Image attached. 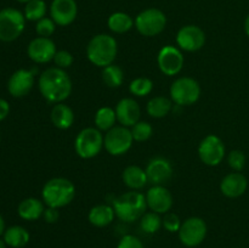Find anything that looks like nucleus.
Wrapping results in <instances>:
<instances>
[{
	"mask_svg": "<svg viewBox=\"0 0 249 248\" xmlns=\"http://www.w3.org/2000/svg\"><path fill=\"white\" fill-rule=\"evenodd\" d=\"M39 91L46 101L61 104L72 92V80L65 70L51 67L44 71L39 77Z\"/></svg>",
	"mask_w": 249,
	"mask_h": 248,
	"instance_id": "nucleus-1",
	"label": "nucleus"
},
{
	"mask_svg": "<svg viewBox=\"0 0 249 248\" xmlns=\"http://www.w3.org/2000/svg\"><path fill=\"white\" fill-rule=\"evenodd\" d=\"M118 44L109 34H96L90 39L87 46L88 60L97 67H106L112 65L117 57Z\"/></svg>",
	"mask_w": 249,
	"mask_h": 248,
	"instance_id": "nucleus-2",
	"label": "nucleus"
},
{
	"mask_svg": "<svg viewBox=\"0 0 249 248\" xmlns=\"http://www.w3.org/2000/svg\"><path fill=\"white\" fill-rule=\"evenodd\" d=\"M41 197L48 207L62 208L74 199L75 186L66 177H53L45 182L41 190Z\"/></svg>",
	"mask_w": 249,
	"mask_h": 248,
	"instance_id": "nucleus-3",
	"label": "nucleus"
},
{
	"mask_svg": "<svg viewBox=\"0 0 249 248\" xmlns=\"http://www.w3.org/2000/svg\"><path fill=\"white\" fill-rule=\"evenodd\" d=\"M112 207L116 212L117 218L125 223H133L138 219H141V216L145 214L147 202L145 195L131 190L117 197L112 203Z\"/></svg>",
	"mask_w": 249,
	"mask_h": 248,
	"instance_id": "nucleus-4",
	"label": "nucleus"
},
{
	"mask_svg": "<svg viewBox=\"0 0 249 248\" xmlns=\"http://www.w3.org/2000/svg\"><path fill=\"white\" fill-rule=\"evenodd\" d=\"M26 27V17L19 10L14 7H5L0 10V40H16L23 33Z\"/></svg>",
	"mask_w": 249,
	"mask_h": 248,
	"instance_id": "nucleus-5",
	"label": "nucleus"
},
{
	"mask_svg": "<svg viewBox=\"0 0 249 248\" xmlns=\"http://www.w3.org/2000/svg\"><path fill=\"white\" fill-rule=\"evenodd\" d=\"M104 138L101 130L97 128H85L79 131L74 141V150L83 159L94 158L104 147Z\"/></svg>",
	"mask_w": 249,
	"mask_h": 248,
	"instance_id": "nucleus-6",
	"label": "nucleus"
},
{
	"mask_svg": "<svg viewBox=\"0 0 249 248\" xmlns=\"http://www.w3.org/2000/svg\"><path fill=\"white\" fill-rule=\"evenodd\" d=\"M201 96V85L190 77L178 78L170 87V99L178 106H190L196 104Z\"/></svg>",
	"mask_w": 249,
	"mask_h": 248,
	"instance_id": "nucleus-7",
	"label": "nucleus"
},
{
	"mask_svg": "<svg viewBox=\"0 0 249 248\" xmlns=\"http://www.w3.org/2000/svg\"><path fill=\"white\" fill-rule=\"evenodd\" d=\"M167 26V16L156 7L142 10L135 17V28L143 36H156L162 33Z\"/></svg>",
	"mask_w": 249,
	"mask_h": 248,
	"instance_id": "nucleus-8",
	"label": "nucleus"
},
{
	"mask_svg": "<svg viewBox=\"0 0 249 248\" xmlns=\"http://www.w3.org/2000/svg\"><path fill=\"white\" fill-rule=\"evenodd\" d=\"M134 142L131 130L126 126H113L104 138V147L111 156H122L130 150Z\"/></svg>",
	"mask_w": 249,
	"mask_h": 248,
	"instance_id": "nucleus-9",
	"label": "nucleus"
},
{
	"mask_svg": "<svg viewBox=\"0 0 249 248\" xmlns=\"http://www.w3.org/2000/svg\"><path fill=\"white\" fill-rule=\"evenodd\" d=\"M198 156L202 162L209 167H216L225 157V145L218 135H207L198 146Z\"/></svg>",
	"mask_w": 249,
	"mask_h": 248,
	"instance_id": "nucleus-10",
	"label": "nucleus"
},
{
	"mask_svg": "<svg viewBox=\"0 0 249 248\" xmlns=\"http://www.w3.org/2000/svg\"><path fill=\"white\" fill-rule=\"evenodd\" d=\"M207 236L206 221L198 216H191L181 224L179 230V238L186 247H197L204 241Z\"/></svg>",
	"mask_w": 249,
	"mask_h": 248,
	"instance_id": "nucleus-11",
	"label": "nucleus"
},
{
	"mask_svg": "<svg viewBox=\"0 0 249 248\" xmlns=\"http://www.w3.org/2000/svg\"><path fill=\"white\" fill-rule=\"evenodd\" d=\"M157 62L160 72L168 77H173L181 72L184 67V55L180 49L173 45H167L158 53Z\"/></svg>",
	"mask_w": 249,
	"mask_h": 248,
	"instance_id": "nucleus-12",
	"label": "nucleus"
},
{
	"mask_svg": "<svg viewBox=\"0 0 249 248\" xmlns=\"http://www.w3.org/2000/svg\"><path fill=\"white\" fill-rule=\"evenodd\" d=\"M206 43V33L203 29L195 24L181 27L177 34V44L181 50L187 53L198 51Z\"/></svg>",
	"mask_w": 249,
	"mask_h": 248,
	"instance_id": "nucleus-13",
	"label": "nucleus"
},
{
	"mask_svg": "<svg viewBox=\"0 0 249 248\" xmlns=\"http://www.w3.org/2000/svg\"><path fill=\"white\" fill-rule=\"evenodd\" d=\"M146 202L147 207L155 213L167 214L172 209L174 199L173 195L164 185H153L147 192H146Z\"/></svg>",
	"mask_w": 249,
	"mask_h": 248,
	"instance_id": "nucleus-14",
	"label": "nucleus"
},
{
	"mask_svg": "<svg viewBox=\"0 0 249 248\" xmlns=\"http://www.w3.org/2000/svg\"><path fill=\"white\" fill-rule=\"evenodd\" d=\"M57 49L50 38L38 36L28 44L27 53L28 57L36 63H48L53 61Z\"/></svg>",
	"mask_w": 249,
	"mask_h": 248,
	"instance_id": "nucleus-15",
	"label": "nucleus"
},
{
	"mask_svg": "<svg viewBox=\"0 0 249 248\" xmlns=\"http://www.w3.org/2000/svg\"><path fill=\"white\" fill-rule=\"evenodd\" d=\"M78 5L75 0H53L50 5V16L57 26L66 27L75 21Z\"/></svg>",
	"mask_w": 249,
	"mask_h": 248,
	"instance_id": "nucleus-16",
	"label": "nucleus"
},
{
	"mask_svg": "<svg viewBox=\"0 0 249 248\" xmlns=\"http://www.w3.org/2000/svg\"><path fill=\"white\" fill-rule=\"evenodd\" d=\"M148 182L152 185H164L173 177V165L167 158L155 157L146 167Z\"/></svg>",
	"mask_w": 249,
	"mask_h": 248,
	"instance_id": "nucleus-17",
	"label": "nucleus"
},
{
	"mask_svg": "<svg viewBox=\"0 0 249 248\" xmlns=\"http://www.w3.org/2000/svg\"><path fill=\"white\" fill-rule=\"evenodd\" d=\"M34 85V72L28 70H17L7 82V90L14 97H23L31 92Z\"/></svg>",
	"mask_w": 249,
	"mask_h": 248,
	"instance_id": "nucleus-18",
	"label": "nucleus"
},
{
	"mask_svg": "<svg viewBox=\"0 0 249 248\" xmlns=\"http://www.w3.org/2000/svg\"><path fill=\"white\" fill-rule=\"evenodd\" d=\"M117 121L123 126H133L140 119V106L138 102L130 97H124L116 106Z\"/></svg>",
	"mask_w": 249,
	"mask_h": 248,
	"instance_id": "nucleus-19",
	"label": "nucleus"
},
{
	"mask_svg": "<svg viewBox=\"0 0 249 248\" xmlns=\"http://www.w3.org/2000/svg\"><path fill=\"white\" fill-rule=\"evenodd\" d=\"M248 187V180L242 173L235 172L226 175L220 182V191L229 198H237L246 192Z\"/></svg>",
	"mask_w": 249,
	"mask_h": 248,
	"instance_id": "nucleus-20",
	"label": "nucleus"
},
{
	"mask_svg": "<svg viewBox=\"0 0 249 248\" xmlns=\"http://www.w3.org/2000/svg\"><path fill=\"white\" fill-rule=\"evenodd\" d=\"M122 179H123L125 186H128L131 190H135V191L143 189L148 182L146 170L139 167V165H129V167H126L123 170Z\"/></svg>",
	"mask_w": 249,
	"mask_h": 248,
	"instance_id": "nucleus-21",
	"label": "nucleus"
},
{
	"mask_svg": "<svg viewBox=\"0 0 249 248\" xmlns=\"http://www.w3.org/2000/svg\"><path fill=\"white\" fill-rule=\"evenodd\" d=\"M114 218H116V212L113 207L108 204H97L92 207L88 215L90 224L96 228H105L109 225L114 220Z\"/></svg>",
	"mask_w": 249,
	"mask_h": 248,
	"instance_id": "nucleus-22",
	"label": "nucleus"
},
{
	"mask_svg": "<svg viewBox=\"0 0 249 248\" xmlns=\"http://www.w3.org/2000/svg\"><path fill=\"white\" fill-rule=\"evenodd\" d=\"M51 122L56 128L61 130L70 129L74 123V112L63 102L56 104L51 109Z\"/></svg>",
	"mask_w": 249,
	"mask_h": 248,
	"instance_id": "nucleus-23",
	"label": "nucleus"
},
{
	"mask_svg": "<svg viewBox=\"0 0 249 248\" xmlns=\"http://www.w3.org/2000/svg\"><path fill=\"white\" fill-rule=\"evenodd\" d=\"M44 211H45V208H44L43 202L38 198H34V197H29V198L23 199L18 204V208H17L18 215L22 219L28 221L36 220L40 216H43Z\"/></svg>",
	"mask_w": 249,
	"mask_h": 248,
	"instance_id": "nucleus-24",
	"label": "nucleus"
},
{
	"mask_svg": "<svg viewBox=\"0 0 249 248\" xmlns=\"http://www.w3.org/2000/svg\"><path fill=\"white\" fill-rule=\"evenodd\" d=\"M134 24H135V21L133 19V17L122 11L113 12L108 17V19H107V26H108V28L113 33L117 34L126 33V32H129L133 28Z\"/></svg>",
	"mask_w": 249,
	"mask_h": 248,
	"instance_id": "nucleus-25",
	"label": "nucleus"
},
{
	"mask_svg": "<svg viewBox=\"0 0 249 248\" xmlns=\"http://www.w3.org/2000/svg\"><path fill=\"white\" fill-rule=\"evenodd\" d=\"M172 100L165 96H155L147 102L146 111L152 118H163L172 111Z\"/></svg>",
	"mask_w": 249,
	"mask_h": 248,
	"instance_id": "nucleus-26",
	"label": "nucleus"
},
{
	"mask_svg": "<svg viewBox=\"0 0 249 248\" xmlns=\"http://www.w3.org/2000/svg\"><path fill=\"white\" fill-rule=\"evenodd\" d=\"M4 241L12 248H22L29 242V232L22 226H11L4 232Z\"/></svg>",
	"mask_w": 249,
	"mask_h": 248,
	"instance_id": "nucleus-27",
	"label": "nucleus"
},
{
	"mask_svg": "<svg viewBox=\"0 0 249 248\" xmlns=\"http://www.w3.org/2000/svg\"><path fill=\"white\" fill-rule=\"evenodd\" d=\"M116 121V109H113L112 107H101V108L97 109L96 114H95V124H96V128L99 130L108 131L109 129L113 128Z\"/></svg>",
	"mask_w": 249,
	"mask_h": 248,
	"instance_id": "nucleus-28",
	"label": "nucleus"
},
{
	"mask_svg": "<svg viewBox=\"0 0 249 248\" xmlns=\"http://www.w3.org/2000/svg\"><path fill=\"white\" fill-rule=\"evenodd\" d=\"M102 80L109 88H119L124 82V72L119 66L112 65L102 68Z\"/></svg>",
	"mask_w": 249,
	"mask_h": 248,
	"instance_id": "nucleus-29",
	"label": "nucleus"
},
{
	"mask_svg": "<svg viewBox=\"0 0 249 248\" xmlns=\"http://www.w3.org/2000/svg\"><path fill=\"white\" fill-rule=\"evenodd\" d=\"M48 11V6L44 0H31L24 6V17L28 21H36L44 18Z\"/></svg>",
	"mask_w": 249,
	"mask_h": 248,
	"instance_id": "nucleus-30",
	"label": "nucleus"
},
{
	"mask_svg": "<svg viewBox=\"0 0 249 248\" xmlns=\"http://www.w3.org/2000/svg\"><path fill=\"white\" fill-rule=\"evenodd\" d=\"M163 225V220L160 214L155 212H148L145 213L140 219V228L146 233H156Z\"/></svg>",
	"mask_w": 249,
	"mask_h": 248,
	"instance_id": "nucleus-31",
	"label": "nucleus"
},
{
	"mask_svg": "<svg viewBox=\"0 0 249 248\" xmlns=\"http://www.w3.org/2000/svg\"><path fill=\"white\" fill-rule=\"evenodd\" d=\"M153 89V82L148 78L145 77H139L131 80L130 85H129V91L133 95L138 97L147 96Z\"/></svg>",
	"mask_w": 249,
	"mask_h": 248,
	"instance_id": "nucleus-32",
	"label": "nucleus"
},
{
	"mask_svg": "<svg viewBox=\"0 0 249 248\" xmlns=\"http://www.w3.org/2000/svg\"><path fill=\"white\" fill-rule=\"evenodd\" d=\"M153 128L148 122H140L134 124L131 126V135H133L134 141L138 142H143V141L148 140L152 136Z\"/></svg>",
	"mask_w": 249,
	"mask_h": 248,
	"instance_id": "nucleus-33",
	"label": "nucleus"
},
{
	"mask_svg": "<svg viewBox=\"0 0 249 248\" xmlns=\"http://www.w3.org/2000/svg\"><path fill=\"white\" fill-rule=\"evenodd\" d=\"M57 24L53 22V19L44 17V18L39 19L36 24V32L39 36H44V38H49L55 33V29Z\"/></svg>",
	"mask_w": 249,
	"mask_h": 248,
	"instance_id": "nucleus-34",
	"label": "nucleus"
},
{
	"mask_svg": "<svg viewBox=\"0 0 249 248\" xmlns=\"http://www.w3.org/2000/svg\"><path fill=\"white\" fill-rule=\"evenodd\" d=\"M228 163L235 172H241L246 165V155L240 150H233L229 153Z\"/></svg>",
	"mask_w": 249,
	"mask_h": 248,
	"instance_id": "nucleus-35",
	"label": "nucleus"
},
{
	"mask_svg": "<svg viewBox=\"0 0 249 248\" xmlns=\"http://www.w3.org/2000/svg\"><path fill=\"white\" fill-rule=\"evenodd\" d=\"M73 61H74L73 55L67 50H58L56 53L55 57H53V62H55L56 67L62 68V70L71 67L73 65Z\"/></svg>",
	"mask_w": 249,
	"mask_h": 248,
	"instance_id": "nucleus-36",
	"label": "nucleus"
},
{
	"mask_svg": "<svg viewBox=\"0 0 249 248\" xmlns=\"http://www.w3.org/2000/svg\"><path fill=\"white\" fill-rule=\"evenodd\" d=\"M162 220H163V226H164L165 230L169 231V232H179L182 223L177 214L167 213Z\"/></svg>",
	"mask_w": 249,
	"mask_h": 248,
	"instance_id": "nucleus-37",
	"label": "nucleus"
},
{
	"mask_svg": "<svg viewBox=\"0 0 249 248\" xmlns=\"http://www.w3.org/2000/svg\"><path fill=\"white\" fill-rule=\"evenodd\" d=\"M117 248H145L140 238L134 235H125L121 238Z\"/></svg>",
	"mask_w": 249,
	"mask_h": 248,
	"instance_id": "nucleus-38",
	"label": "nucleus"
},
{
	"mask_svg": "<svg viewBox=\"0 0 249 248\" xmlns=\"http://www.w3.org/2000/svg\"><path fill=\"white\" fill-rule=\"evenodd\" d=\"M43 218L48 224H55L56 221L58 220V218H60L58 209L53 208V207H48V208H45V211H44Z\"/></svg>",
	"mask_w": 249,
	"mask_h": 248,
	"instance_id": "nucleus-39",
	"label": "nucleus"
},
{
	"mask_svg": "<svg viewBox=\"0 0 249 248\" xmlns=\"http://www.w3.org/2000/svg\"><path fill=\"white\" fill-rule=\"evenodd\" d=\"M10 112V105L6 100L1 99L0 97V122L4 121L7 116H9Z\"/></svg>",
	"mask_w": 249,
	"mask_h": 248,
	"instance_id": "nucleus-40",
	"label": "nucleus"
},
{
	"mask_svg": "<svg viewBox=\"0 0 249 248\" xmlns=\"http://www.w3.org/2000/svg\"><path fill=\"white\" fill-rule=\"evenodd\" d=\"M5 232V221L2 219V216L0 215V236Z\"/></svg>",
	"mask_w": 249,
	"mask_h": 248,
	"instance_id": "nucleus-41",
	"label": "nucleus"
},
{
	"mask_svg": "<svg viewBox=\"0 0 249 248\" xmlns=\"http://www.w3.org/2000/svg\"><path fill=\"white\" fill-rule=\"evenodd\" d=\"M245 32L246 34L249 36V15L247 16V18H246L245 21Z\"/></svg>",
	"mask_w": 249,
	"mask_h": 248,
	"instance_id": "nucleus-42",
	"label": "nucleus"
},
{
	"mask_svg": "<svg viewBox=\"0 0 249 248\" xmlns=\"http://www.w3.org/2000/svg\"><path fill=\"white\" fill-rule=\"evenodd\" d=\"M6 242H5L4 240H1V238H0V248H6Z\"/></svg>",
	"mask_w": 249,
	"mask_h": 248,
	"instance_id": "nucleus-43",
	"label": "nucleus"
},
{
	"mask_svg": "<svg viewBox=\"0 0 249 248\" xmlns=\"http://www.w3.org/2000/svg\"><path fill=\"white\" fill-rule=\"evenodd\" d=\"M17 1H18V2H26V4H27V2L31 1V0H17Z\"/></svg>",
	"mask_w": 249,
	"mask_h": 248,
	"instance_id": "nucleus-44",
	"label": "nucleus"
}]
</instances>
